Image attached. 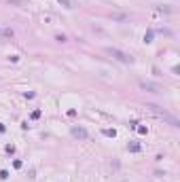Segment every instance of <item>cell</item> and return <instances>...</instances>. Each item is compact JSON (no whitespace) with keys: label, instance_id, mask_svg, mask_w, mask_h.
<instances>
[{"label":"cell","instance_id":"obj_1","mask_svg":"<svg viewBox=\"0 0 180 182\" xmlns=\"http://www.w3.org/2000/svg\"><path fill=\"white\" fill-rule=\"evenodd\" d=\"M106 53H108V55H112L115 60L123 61V64H131V61H134V57H131V55H127V53L119 51V49H112V47H108V49H106Z\"/></svg>","mask_w":180,"mask_h":182},{"label":"cell","instance_id":"obj_2","mask_svg":"<svg viewBox=\"0 0 180 182\" xmlns=\"http://www.w3.org/2000/svg\"><path fill=\"white\" fill-rule=\"evenodd\" d=\"M72 136H74V138H81V140H87V138H89V133L83 129V127H74V129H72Z\"/></svg>","mask_w":180,"mask_h":182},{"label":"cell","instance_id":"obj_3","mask_svg":"<svg viewBox=\"0 0 180 182\" xmlns=\"http://www.w3.org/2000/svg\"><path fill=\"white\" fill-rule=\"evenodd\" d=\"M13 34H15V32H13L11 28H0V36H2V38H13Z\"/></svg>","mask_w":180,"mask_h":182},{"label":"cell","instance_id":"obj_4","mask_svg":"<svg viewBox=\"0 0 180 182\" xmlns=\"http://www.w3.org/2000/svg\"><path fill=\"white\" fill-rule=\"evenodd\" d=\"M140 87H142V89H153V91H161V87L159 85H153V83H140Z\"/></svg>","mask_w":180,"mask_h":182},{"label":"cell","instance_id":"obj_5","mask_svg":"<svg viewBox=\"0 0 180 182\" xmlns=\"http://www.w3.org/2000/svg\"><path fill=\"white\" fill-rule=\"evenodd\" d=\"M57 2H59V4H64L66 9H72V7H74V2H72V0H57Z\"/></svg>","mask_w":180,"mask_h":182},{"label":"cell","instance_id":"obj_6","mask_svg":"<svg viewBox=\"0 0 180 182\" xmlns=\"http://www.w3.org/2000/svg\"><path fill=\"white\" fill-rule=\"evenodd\" d=\"M129 150H134V153H138V150H140V146H138V144H129Z\"/></svg>","mask_w":180,"mask_h":182}]
</instances>
